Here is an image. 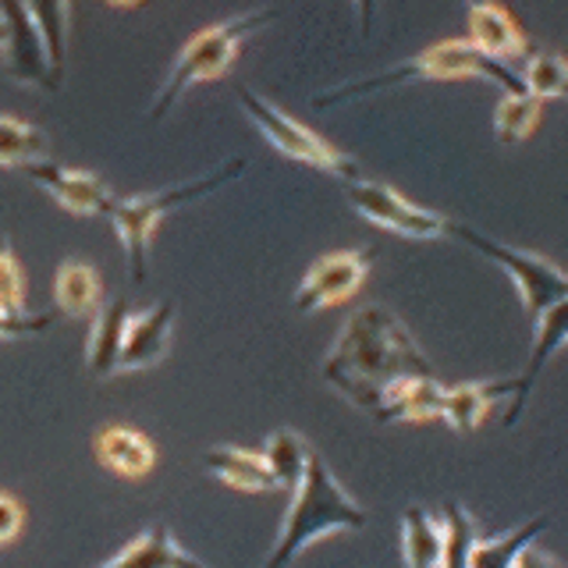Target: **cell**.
<instances>
[{
	"instance_id": "cell-1",
	"label": "cell",
	"mask_w": 568,
	"mask_h": 568,
	"mask_svg": "<svg viewBox=\"0 0 568 568\" xmlns=\"http://www.w3.org/2000/svg\"><path fill=\"white\" fill-rule=\"evenodd\" d=\"M320 373L334 390L373 416L390 384L413 373H434V366L395 313L366 306L348 316Z\"/></svg>"
},
{
	"instance_id": "cell-2",
	"label": "cell",
	"mask_w": 568,
	"mask_h": 568,
	"mask_svg": "<svg viewBox=\"0 0 568 568\" xmlns=\"http://www.w3.org/2000/svg\"><path fill=\"white\" fill-rule=\"evenodd\" d=\"M366 511L359 501L337 484V476L316 452L310 455L306 476L298 479V487L292 490V505L284 511V523L277 532V544L271 550V558L263 561V568H288L310 544L324 540L327 532L337 529H363Z\"/></svg>"
},
{
	"instance_id": "cell-3",
	"label": "cell",
	"mask_w": 568,
	"mask_h": 568,
	"mask_svg": "<svg viewBox=\"0 0 568 568\" xmlns=\"http://www.w3.org/2000/svg\"><path fill=\"white\" fill-rule=\"evenodd\" d=\"M419 79H437V82H448V79H490L505 89V93H526L523 89V75L519 68L501 64L487 58L484 50L473 47L469 40H444L430 50L416 53L413 61H405L398 68H387L377 71V75H366V79H355L345 82L337 89H327V93L313 97V106H337V103H352V100H363L373 93H384V89H395L405 82H419Z\"/></svg>"
},
{
	"instance_id": "cell-4",
	"label": "cell",
	"mask_w": 568,
	"mask_h": 568,
	"mask_svg": "<svg viewBox=\"0 0 568 568\" xmlns=\"http://www.w3.org/2000/svg\"><path fill=\"white\" fill-rule=\"evenodd\" d=\"M245 171V156H231L227 164L213 168L200 178H192V182H182V185H171V189H160V192H146V195H129V200H114L111 210L103 213L106 221L114 224L118 239L124 242V253H129V274L135 284L146 281V271H150V239L156 224L168 217V213L182 210L189 203H200L206 195H213L217 189L239 182Z\"/></svg>"
},
{
	"instance_id": "cell-5",
	"label": "cell",
	"mask_w": 568,
	"mask_h": 568,
	"mask_svg": "<svg viewBox=\"0 0 568 568\" xmlns=\"http://www.w3.org/2000/svg\"><path fill=\"white\" fill-rule=\"evenodd\" d=\"M277 18L274 8H253V11H242L235 18H227V22H217L203 29L200 36H192V40L182 47V53L174 58L171 71L164 85L156 89V97L150 103V121H164L171 114V106L182 100L192 85H203L210 79H221L224 71L235 64L242 43L248 36H256L260 29H266Z\"/></svg>"
},
{
	"instance_id": "cell-6",
	"label": "cell",
	"mask_w": 568,
	"mask_h": 568,
	"mask_svg": "<svg viewBox=\"0 0 568 568\" xmlns=\"http://www.w3.org/2000/svg\"><path fill=\"white\" fill-rule=\"evenodd\" d=\"M239 103L242 111L248 114V121L256 124L260 135L271 142V146L284 156L298 160V164H306L313 171H324V174H334L342 178V182H348V178H359V164L342 153L334 146V142H327L324 135H316L313 129H306L302 121H295L292 114H284L277 103H271L266 97L253 93V89L239 85Z\"/></svg>"
},
{
	"instance_id": "cell-7",
	"label": "cell",
	"mask_w": 568,
	"mask_h": 568,
	"mask_svg": "<svg viewBox=\"0 0 568 568\" xmlns=\"http://www.w3.org/2000/svg\"><path fill=\"white\" fill-rule=\"evenodd\" d=\"M448 235H458L466 245H473L479 256H487L490 263H497L501 271L508 274V281L515 284V292H519L526 313L537 320L540 313H547L550 306H558L568 295V281L565 274L558 271L555 263L537 256V253H526V248H511L505 242H497L490 235H479L476 227L469 224H455L452 221V231Z\"/></svg>"
},
{
	"instance_id": "cell-8",
	"label": "cell",
	"mask_w": 568,
	"mask_h": 568,
	"mask_svg": "<svg viewBox=\"0 0 568 568\" xmlns=\"http://www.w3.org/2000/svg\"><path fill=\"white\" fill-rule=\"evenodd\" d=\"M345 192H348L352 206L359 210L369 224L390 231V235L426 242V239H440V235H448V231H452L448 217H440V213L426 210V206L408 203L402 192L377 182V178H363V174L348 178Z\"/></svg>"
},
{
	"instance_id": "cell-9",
	"label": "cell",
	"mask_w": 568,
	"mask_h": 568,
	"mask_svg": "<svg viewBox=\"0 0 568 568\" xmlns=\"http://www.w3.org/2000/svg\"><path fill=\"white\" fill-rule=\"evenodd\" d=\"M369 263L373 260L366 248H342V253L320 256L295 288V298H292L295 313H320V310L352 298L363 288Z\"/></svg>"
},
{
	"instance_id": "cell-10",
	"label": "cell",
	"mask_w": 568,
	"mask_h": 568,
	"mask_svg": "<svg viewBox=\"0 0 568 568\" xmlns=\"http://www.w3.org/2000/svg\"><path fill=\"white\" fill-rule=\"evenodd\" d=\"M0 18H4L8 29V58H4V71L22 85H43V89H61L53 82L50 71V58H47V43L40 36V26L29 11L26 0H0Z\"/></svg>"
},
{
	"instance_id": "cell-11",
	"label": "cell",
	"mask_w": 568,
	"mask_h": 568,
	"mask_svg": "<svg viewBox=\"0 0 568 568\" xmlns=\"http://www.w3.org/2000/svg\"><path fill=\"white\" fill-rule=\"evenodd\" d=\"M26 174L40 185L53 203L64 206L68 213H106L118 195L106 189V182L93 171H79V168H61L40 160V164H29Z\"/></svg>"
},
{
	"instance_id": "cell-12",
	"label": "cell",
	"mask_w": 568,
	"mask_h": 568,
	"mask_svg": "<svg viewBox=\"0 0 568 568\" xmlns=\"http://www.w3.org/2000/svg\"><path fill=\"white\" fill-rule=\"evenodd\" d=\"M466 11H469V43L484 50L487 58L515 68L532 53V43L523 32V26L497 0H466Z\"/></svg>"
},
{
	"instance_id": "cell-13",
	"label": "cell",
	"mask_w": 568,
	"mask_h": 568,
	"mask_svg": "<svg viewBox=\"0 0 568 568\" xmlns=\"http://www.w3.org/2000/svg\"><path fill=\"white\" fill-rule=\"evenodd\" d=\"M171 331H174V302H156L153 310L132 316L129 327H124L114 373H135L156 366L171 348Z\"/></svg>"
},
{
	"instance_id": "cell-14",
	"label": "cell",
	"mask_w": 568,
	"mask_h": 568,
	"mask_svg": "<svg viewBox=\"0 0 568 568\" xmlns=\"http://www.w3.org/2000/svg\"><path fill=\"white\" fill-rule=\"evenodd\" d=\"M444 405V384L434 373H413V377L395 381L377 405L373 419L377 423H426L440 419Z\"/></svg>"
},
{
	"instance_id": "cell-15",
	"label": "cell",
	"mask_w": 568,
	"mask_h": 568,
	"mask_svg": "<svg viewBox=\"0 0 568 568\" xmlns=\"http://www.w3.org/2000/svg\"><path fill=\"white\" fill-rule=\"evenodd\" d=\"M97 568H206V565L174 540L171 526L153 523L129 547H121L114 558H106Z\"/></svg>"
},
{
	"instance_id": "cell-16",
	"label": "cell",
	"mask_w": 568,
	"mask_h": 568,
	"mask_svg": "<svg viewBox=\"0 0 568 568\" xmlns=\"http://www.w3.org/2000/svg\"><path fill=\"white\" fill-rule=\"evenodd\" d=\"M565 320H568V306H565V302H558V306H550L547 313L537 316V337H532V355H529L526 369L519 373V377H515V390H511V398H508L511 405H508V413H505V426L519 423L523 408L529 402V390H532V384H537L544 363L561 348V342H565Z\"/></svg>"
},
{
	"instance_id": "cell-17",
	"label": "cell",
	"mask_w": 568,
	"mask_h": 568,
	"mask_svg": "<svg viewBox=\"0 0 568 568\" xmlns=\"http://www.w3.org/2000/svg\"><path fill=\"white\" fill-rule=\"evenodd\" d=\"M515 377L508 381H473V384H458V387H444V405H440V419L452 426L455 434H473L479 423H484L487 408L501 398H511Z\"/></svg>"
},
{
	"instance_id": "cell-18",
	"label": "cell",
	"mask_w": 568,
	"mask_h": 568,
	"mask_svg": "<svg viewBox=\"0 0 568 568\" xmlns=\"http://www.w3.org/2000/svg\"><path fill=\"white\" fill-rule=\"evenodd\" d=\"M206 473H213L221 484L235 487V490H248V494H263V490H277V479L266 466L263 452H248V448H235V444H217L210 448L203 458Z\"/></svg>"
},
{
	"instance_id": "cell-19",
	"label": "cell",
	"mask_w": 568,
	"mask_h": 568,
	"mask_svg": "<svg viewBox=\"0 0 568 568\" xmlns=\"http://www.w3.org/2000/svg\"><path fill=\"white\" fill-rule=\"evenodd\" d=\"M93 448H97V458L106 469L118 473V476H129V479L146 476L156 462L153 440L146 434L132 430V426H106V430L97 434Z\"/></svg>"
},
{
	"instance_id": "cell-20",
	"label": "cell",
	"mask_w": 568,
	"mask_h": 568,
	"mask_svg": "<svg viewBox=\"0 0 568 568\" xmlns=\"http://www.w3.org/2000/svg\"><path fill=\"white\" fill-rule=\"evenodd\" d=\"M129 320H132V306L124 298H114V302H106V306L97 310L93 334H89V348H85L89 369H93L97 377H111L114 373Z\"/></svg>"
},
{
	"instance_id": "cell-21",
	"label": "cell",
	"mask_w": 568,
	"mask_h": 568,
	"mask_svg": "<svg viewBox=\"0 0 568 568\" xmlns=\"http://www.w3.org/2000/svg\"><path fill=\"white\" fill-rule=\"evenodd\" d=\"M53 298H58V310L64 316L93 320L97 310H100V302H103L100 274L89 263H79V260L61 263L58 277H53Z\"/></svg>"
},
{
	"instance_id": "cell-22",
	"label": "cell",
	"mask_w": 568,
	"mask_h": 568,
	"mask_svg": "<svg viewBox=\"0 0 568 568\" xmlns=\"http://www.w3.org/2000/svg\"><path fill=\"white\" fill-rule=\"evenodd\" d=\"M544 529H547V519H544V515H537V519H526L523 526H515L508 532L476 540L473 555H469V568H511L515 558H519L529 544L540 540Z\"/></svg>"
},
{
	"instance_id": "cell-23",
	"label": "cell",
	"mask_w": 568,
	"mask_h": 568,
	"mask_svg": "<svg viewBox=\"0 0 568 568\" xmlns=\"http://www.w3.org/2000/svg\"><path fill=\"white\" fill-rule=\"evenodd\" d=\"M440 526L423 508L402 515V558L408 568H440Z\"/></svg>"
},
{
	"instance_id": "cell-24",
	"label": "cell",
	"mask_w": 568,
	"mask_h": 568,
	"mask_svg": "<svg viewBox=\"0 0 568 568\" xmlns=\"http://www.w3.org/2000/svg\"><path fill=\"white\" fill-rule=\"evenodd\" d=\"M50 153L47 132H40L29 121H18L11 114H0V168H29L40 164Z\"/></svg>"
},
{
	"instance_id": "cell-25",
	"label": "cell",
	"mask_w": 568,
	"mask_h": 568,
	"mask_svg": "<svg viewBox=\"0 0 568 568\" xmlns=\"http://www.w3.org/2000/svg\"><path fill=\"white\" fill-rule=\"evenodd\" d=\"M310 444L302 440L295 430H277L271 434L263 448V458L266 466H271L274 479H277V490H295L298 479L306 476V466H310Z\"/></svg>"
},
{
	"instance_id": "cell-26",
	"label": "cell",
	"mask_w": 568,
	"mask_h": 568,
	"mask_svg": "<svg viewBox=\"0 0 568 568\" xmlns=\"http://www.w3.org/2000/svg\"><path fill=\"white\" fill-rule=\"evenodd\" d=\"M36 26H40V36L47 43V58H50V71L53 82L61 85L64 79V58H68V0H26Z\"/></svg>"
},
{
	"instance_id": "cell-27",
	"label": "cell",
	"mask_w": 568,
	"mask_h": 568,
	"mask_svg": "<svg viewBox=\"0 0 568 568\" xmlns=\"http://www.w3.org/2000/svg\"><path fill=\"white\" fill-rule=\"evenodd\" d=\"M440 568H469V555L479 540V529L473 523V515L466 511L462 501L444 505V526H440Z\"/></svg>"
},
{
	"instance_id": "cell-28",
	"label": "cell",
	"mask_w": 568,
	"mask_h": 568,
	"mask_svg": "<svg viewBox=\"0 0 568 568\" xmlns=\"http://www.w3.org/2000/svg\"><path fill=\"white\" fill-rule=\"evenodd\" d=\"M540 114H544V103L537 97L505 93V100L497 103V111H494V132L505 146H515V142L532 135V129L540 124Z\"/></svg>"
},
{
	"instance_id": "cell-29",
	"label": "cell",
	"mask_w": 568,
	"mask_h": 568,
	"mask_svg": "<svg viewBox=\"0 0 568 568\" xmlns=\"http://www.w3.org/2000/svg\"><path fill=\"white\" fill-rule=\"evenodd\" d=\"M519 75H523L526 93L537 97L540 103L544 100H558L565 93V85H568V68H565L561 53H537V50H532Z\"/></svg>"
},
{
	"instance_id": "cell-30",
	"label": "cell",
	"mask_w": 568,
	"mask_h": 568,
	"mask_svg": "<svg viewBox=\"0 0 568 568\" xmlns=\"http://www.w3.org/2000/svg\"><path fill=\"white\" fill-rule=\"evenodd\" d=\"M0 313L8 316H26V274L22 263L14 260L11 239L0 231Z\"/></svg>"
},
{
	"instance_id": "cell-31",
	"label": "cell",
	"mask_w": 568,
	"mask_h": 568,
	"mask_svg": "<svg viewBox=\"0 0 568 568\" xmlns=\"http://www.w3.org/2000/svg\"><path fill=\"white\" fill-rule=\"evenodd\" d=\"M50 324H53V313H26V316L0 313V342H11V337H26V334H40Z\"/></svg>"
},
{
	"instance_id": "cell-32",
	"label": "cell",
	"mask_w": 568,
	"mask_h": 568,
	"mask_svg": "<svg viewBox=\"0 0 568 568\" xmlns=\"http://www.w3.org/2000/svg\"><path fill=\"white\" fill-rule=\"evenodd\" d=\"M26 523V511H22V501H18L14 494L0 490V547L11 544L18 537V529Z\"/></svg>"
},
{
	"instance_id": "cell-33",
	"label": "cell",
	"mask_w": 568,
	"mask_h": 568,
	"mask_svg": "<svg viewBox=\"0 0 568 568\" xmlns=\"http://www.w3.org/2000/svg\"><path fill=\"white\" fill-rule=\"evenodd\" d=\"M511 568H561L555 558H550L547 555V550H540L537 544H529L526 550H523V555L519 558H515V565Z\"/></svg>"
},
{
	"instance_id": "cell-34",
	"label": "cell",
	"mask_w": 568,
	"mask_h": 568,
	"mask_svg": "<svg viewBox=\"0 0 568 568\" xmlns=\"http://www.w3.org/2000/svg\"><path fill=\"white\" fill-rule=\"evenodd\" d=\"M352 4H355V14H359V32L369 36L373 32V22H377L381 0H352Z\"/></svg>"
},
{
	"instance_id": "cell-35",
	"label": "cell",
	"mask_w": 568,
	"mask_h": 568,
	"mask_svg": "<svg viewBox=\"0 0 568 568\" xmlns=\"http://www.w3.org/2000/svg\"><path fill=\"white\" fill-rule=\"evenodd\" d=\"M4 43H8V29H4V18H0V50H4Z\"/></svg>"
},
{
	"instance_id": "cell-36",
	"label": "cell",
	"mask_w": 568,
	"mask_h": 568,
	"mask_svg": "<svg viewBox=\"0 0 568 568\" xmlns=\"http://www.w3.org/2000/svg\"><path fill=\"white\" fill-rule=\"evenodd\" d=\"M111 4H118V8H132V4H139V0H111Z\"/></svg>"
}]
</instances>
